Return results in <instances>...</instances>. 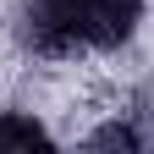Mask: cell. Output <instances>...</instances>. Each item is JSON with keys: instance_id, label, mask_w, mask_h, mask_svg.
Wrapping results in <instances>:
<instances>
[{"instance_id": "1", "label": "cell", "mask_w": 154, "mask_h": 154, "mask_svg": "<svg viewBox=\"0 0 154 154\" xmlns=\"http://www.w3.org/2000/svg\"><path fill=\"white\" fill-rule=\"evenodd\" d=\"M143 0H22L17 6V38L22 50L61 61L77 50H121L138 38Z\"/></svg>"}, {"instance_id": "2", "label": "cell", "mask_w": 154, "mask_h": 154, "mask_svg": "<svg viewBox=\"0 0 154 154\" xmlns=\"http://www.w3.org/2000/svg\"><path fill=\"white\" fill-rule=\"evenodd\" d=\"M55 132L33 110H0V154H50Z\"/></svg>"}, {"instance_id": "3", "label": "cell", "mask_w": 154, "mask_h": 154, "mask_svg": "<svg viewBox=\"0 0 154 154\" xmlns=\"http://www.w3.org/2000/svg\"><path fill=\"white\" fill-rule=\"evenodd\" d=\"M83 149H116V154H138V149H143V132L132 127V116H127V121H121V116H110V121H99V127L83 138Z\"/></svg>"}, {"instance_id": "4", "label": "cell", "mask_w": 154, "mask_h": 154, "mask_svg": "<svg viewBox=\"0 0 154 154\" xmlns=\"http://www.w3.org/2000/svg\"><path fill=\"white\" fill-rule=\"evenodd\" d=\"M127 116H132V127L143 132V149H154V72L143 77L138 88H132V105H127Z\"/></svg>"}]
</instances>
